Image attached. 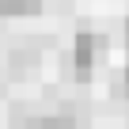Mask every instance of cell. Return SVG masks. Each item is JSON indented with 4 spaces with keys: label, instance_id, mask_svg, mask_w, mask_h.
<instances>
[{
    "label": "cell",
    "instance_id": "1",
    "mask_svg": "<svg viewBox=\"0 0 129 129\" xmlns=\"http://www.w3.org/2000/svg\"><path fill=\"white\" fill-rule=\"evenodd\" d=\"M95 57H99V34L80 30V34H76V46H72V64H76V76H80V80L91 76Z\"/></svg>",
    "mask_w": 129,
    "mask_h": 129
},
{
    "label": "cell",
    "instance_id": "2",
    "mask_svg": "<svg viewBox=\"0 0 129 129\" xmlns=\"http://www.w3.org/2000/svg\"><path fill=\"white\" fill-rule=\"evenodd\" d=\"M42 0H4V15H34Z\"/></svg>",
    "mask_w": 129,
    "mask_h": 129
},
{
    "label": "cell",
    "instance_id": "3",
    "mask_svg": "<svg viewBox=\"0 0 129 129\" xmlns=\"http://www.w3.org/2000/svg\"><path fill=\"white\" fill-rule=\"evenodd\" d=\"M125 46H129V19H125Z\"/></svg>",
    "mask_w": 129,
    "mask_h": 129
},
{
    "label": "cell",
    "instance_id": "4",
    "mask_svg": "<svg viewBox=\"0 0 129 129\" xmlns=\"http://www.w3.org/2000/svg\"><path fill=\"white\" fill-rule=\"evenodd\" d=\"M125 91H129V69H125Z\"/></svg>",
    "mask_w": 129,
    "mask_h": 129
}]
</instances>
